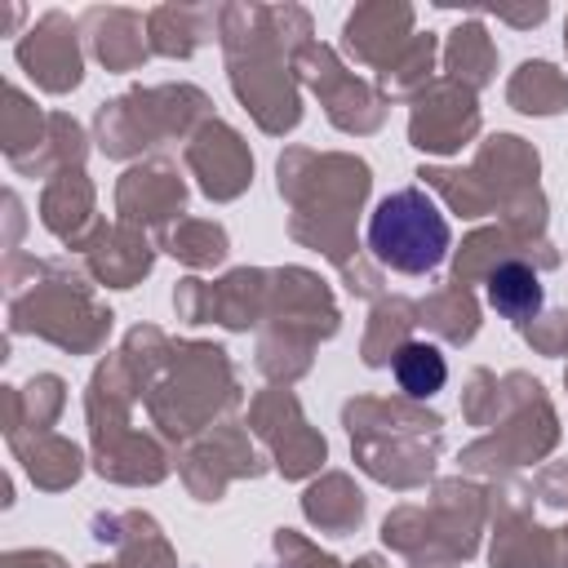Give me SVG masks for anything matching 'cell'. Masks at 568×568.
<instances>
[{"mask_svg": "<svg viewBox=\"0 0 568 568\" xmlns=\"http://www.w3.org/2000/svg\"><path fill=\"white\" fill-rule=\"evenodd\" d=\"M488 306L519 324L541 306V280L524 262H506L488 275Z\"/></svg>", "mask_w": 568, "mask_h": 568, "instance_id": "2", "label": "cell"}, {"mask_svg": "<svg viewBox=\"0 0 568 568\" xmlns=\"http://www.w3.org/2000/svg\"><path fill=\"white\" fill-rule=\"evenodd\" d=\"M368 248L382 266L399 275H430L448 257V222L426 191L404 186L373 209Z\"/></svg>", "mask_w": 568, "mask_h": 568, "instance_id": "1", "label": "cell"}, {"mask_svg": "<svg viewBox=\"0 0 568 568\" xmlns=\"http://www.w3.org/2000/svg\"><path fill=\"white\" fill-rule=\"evenodd\" d=\"M390 368H395L399 390L413 395V399L435 395V390L444 386V377H448V364H444L439 346H426V342H404V346L395 351V364H390Z\"/></svg>", "mask_w": 568, "mask_h": 568, "instance_id": "3", "label": "cell"}]
</instances>
